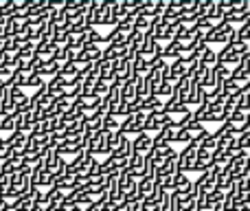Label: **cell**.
I'll return each mask as SVG.
<instances>
[{
	"label": "cell",
	"instance_id": "1",
	"mask_svg": "<svg viewBox=\"0 0 250 211\" xmlns=\"http://www.w3.org/2000/svg\"><path fill=\"white\" fill-rule=\"evenodd\" d=\"M235 35H237V29H235L230 22H220V24H215V29L211 31V33L204 38V42L211 47V44H222V47H226V44H233L235 42Z\"/></svg>",
	"mask_w": 250,
	"mask_h": 211
},
{
	"label": "cell",
	"instance_id": "2",
	"mask_svg": "<svg viewBox=\"0 0 250 211\" xmlns=\"http://www.w3.org/2000/svg\"><path fill=\"white\" fill-rule=\"evenodd\" d=\"M200 154V143L191 141L189 145L182 147V152H178V172L180 174H189L195 169V161Z\"/></svg>",
	"mask_w": 250,
	"mask_h": 211
},
{
	"label": "cell",
	"instance_id": "3",
	"mask_svg": "<svg viewBox=\"0 0 250 211\" xmlns=\"http://www.w3.org/2000/svg\"><path fill=\"white\" fill-rule=\"evenodd\" d=\"M147 128V112H136V115H129L125 117V119L121 121V132L123 134H134V137H138L141 132H145Z\"/></svg>",
	"mask_w": 250,
	"mask_h": 211
},
{
	"label": "cell",
	"instance_id": "4",
	"mask_svg": "<svg viewBox=\"0 0 250 211\" xmlns=\"http://www.w3.org/2000/svg\"><path fill=\"white\" fill-rule=\"evenodd\" d=\"M114 132H105V130H99V132L92 134L90 143H88V152L95 156L104 154V156H110L112 154V150H110V137H112Z\"/></svg>",
	"mask_w": 250,
	"mask_h": 211
},
{
	"label": "cell",
	"instance_id": "5",
	"mask_svg": "<svg viewBox=\"0 0 250 211\" xmlns=\"http://www.w3.org/2000/svg\"><path fill=\"white\" fill-rule=\"evenodd\" d=\"M176 123V119H173L171 115H167V112H151V115H147V128L145 132L147 134H158L160 130H165L167 125Z\"/></svg>",
	"mask_w": 250,
	"mask_h": 211
},
{
	"label": "cell",
	"instance_id": "6",
	"mask_svg": "<svg viewBox=\"0 0 250 211\" xmlns=\"http://www.w3.org/2000/svg\"><path fill=\"white\" fill-rule=\"evenodd\" d=\"M154 147V137L147 132H141L138 137L132 139V154H141V156H147Z\"/></svg>",
	"mask_w": 250,
	"mask_h": 211
},
{
	"label": "cell",
	"instance_id": "7",
	"mask_svg": "<svg viewBox=\"0 0 250 211\" xmlns=\"http://www.w3.org/2000/svg\"><path fill=\"white\" fill-rule=\"evenodd\" d=\"M86 24L90 29H97L101 24V0H90L86 11Z\"/></svg>",
	"mask_w": 250,
	"mask_h": 211
},
{
	"label": "cell",
	"instance_id": "8",
	"mask_svg": "<svg viewBox=\"0 0 250 211\" xmlns=\"http://www.w3.org/2000/svg\"><path fill=\"white\" fill-rule=\"evenodd\" d=\"M213 165H215V154H211V152H207V150H202V147H200V154H198V161H195V169H193V172L204 174V172H208Z\"/></svg>",
	"mask_w": 250,
	"mask_h": 211
},
{
	"label": "cell",
	"instance_id": "9",
	"mask_svg": "<svg viewBox=\"0 0 250 211\" xmlns=\"http://www.w3.org/2000/svg\"><path fill=\"white\" fill-rule=\"evenodd\" d=\"M26 139H29V134H24V132H11L4 141L9 143V147L13 150V154H22L24 152V147H26Z\"/></svg>",
	"mask_w": 250,
	"mask_h": 211
},
{
	"label": "cell",
	"instance_id": "10",
	"mask_svg": "<svg viewBox=\"0 0 250 211\" xmlns=\"http://www.w3.org/2000/svg\"><path fill=\"white\" fill-rule=\"evenodd\" d=\"M226 123L233 128V132L237 134V137L244 134V132H248V115H244V112H235V115H230Z\"/></svg>",
	"mask_w": 250,
	"mask_h": 211
},
{
	"label": "cell",
	"instance_id": "11",
	"mask_svg": "<svg viewBox=\"0 0 250 211\" xmlns=\"http://www.w3.org/2000/svg\"><path fill=\"white\" fill-rule=\"evenodd\" d=\"M233 79L237 84H242V86H246L250 82V57H244V60L239 62V66L233 70Z\"/></svg>",
	"mask_w": 250,
	"mask_h": 211
},
{
	"label": "cell",
	"instance_id": "12",
	"mask_svg": "<svg viewBox=\"0 0 250 211\" xmlns=\"http://www.w3.org/2000/svg\"><path fill=\"white\" fill-rule=\"evenodd\" d=\"M66 86H68V82H66L64 77H60V75L46 82V91H48V95H51L53 99H57V97L64 95V93H66Z\"/></svg>",
	"mask_w": 250,
	"mask_h": 211
},
{
	"label": "cell",
	"instance_id": "13",
	"mask_svg": "<svg viewBox=\"0 0 250 211\" xmlns=\"http://www.w3.org/2000/svg\"><path fill=\"white\" fill-rule=\"evenodd\" d=\"M114 70H117V77L121 79V82H127L129 77H132V57H121V60L114 62Z\"/></svg>",
	"mask_w": 250,
	"mask_h": 211
},
{
	"label": "cell",
	"instance_id": "14",
	"mask_svg": "<svg viewBox=\"0 0 250 211\" xmlns=\"http://www.w3.org/2000/svg\"><path fill=\"white\" fill-rule=\"evenodd\" d=\"M121 99H123V104H132L134 99H141V97H138V93H136V79L129 77L127 82H123V86H121Z\"/></svg>",
	"mask_w": 250,
	"mask_h": 211
},
{
	"label": "cell",
	"instance_id": "15",
	"mask_svg": "<svg viewBox=\"0 0 250 211\" xmlns=\"http://www.w3.org/2000/svg\"><path fill=\"white\" fill-rule=\"evenodd\" d=\"M143 112H147V115H151V112H165V101L160 99V97H147V99H143V106H141Z\"/></svg>",
	"mask_w": 250,
	"mask_h": 211
},
{
	"label": "cell",
	"instance_id": "16",
	"mask_svg": "<svg viewBox=\"0 0 250 211\" xmlns=\"http://www.w3.org/2000/svg\"><path fill=\"white\" fill-rule=\"evenodd\" d=\"M191 187H193L191 178L187 176V174H180V172H178V174H176V183H173V194H176V196H182V194H187Z\"/></svg>",
	"mask_w": 250,
	"mask_h": 211
},
{
	"label": "cell",
	"instance_id": "17",
	"mask_svg": "<svg viewBox=\"0 0 250 211\" xmlns=\"http://www.w3.org/2000/svg\"><path fill=\"white\" fill-rule=\"evenodd\" d=\"M132 75H147L149 73V62H147V57H143L141 53H136L132 60Z\"/></svg>",
	"mask_w": 250,
	"mask_h": 211
},
{
	"label": "cell",
	"instance_id": "18",
	"mask_svg": "<svg viewBox=\"0 0 250 211\" xmlns=\"http://www.w3.org/2000/svg\"><path fill=\"white\" fill-rule=\"evenodd\" d=\"M156 189V181L154 178H141L138 181V196H141V200H145L147 196H151Z\"/></svg>",
	"mask_w": 250,
	"mask_h": 211
},
{
	"label": "cell",
	"instance_id": "19",
	"mask_svg": "<svg viewBox=\"0 0 250 211\" xmlns=\"http://www.w3.org/2000/svg\"><path fill=\"white\" fill-rule=\"evenodd\" d=\"M16 130H18V115L16 112H11V115L0 119V132L11 134V132H16Z\"/></svg>",
	"mask_w": 250,
	"mask_h": 211
},
{
	"label": "cell",
	"instance_id": "20",
	"mask_svg": "<svg viewBox=\"0 0 250 211\" xmlns=\"http://www.w3.org/2000/svg\"><path fill=\"white\" fill-rule=\"evenodd\" d=\"M121 57H125V48H119V47H114V44H108V47L104 48L105 62H117V60H121Z\"/></svg>",
	"mask_w": 250,
	"mask_h": 211
},
{
	"label": "cell",
	"instance_id": "21",
	"mask_svg": "<svg viewBox=\"0 0 250 211\" xmlns=\"http://www.w3.org/2000/svg\"><path fill=\"white\" fill-rule=\"evenodd\" d=\"M79 70H82V66H77V64H62V70H60V77H64L66 82H73L75 77L79 75Z\"/></svg>",
	"mask_w": 250,
	"mask_h": 211
},
{
	"label": "cell",
	"instance_id": "22",
	"mask_svg": "<svg viewBox=\"0 0 250 211\" xmlns=\"http://www.w3.org/2000/svg\"><path fill=\"white\" fill-rule=\"evenodd\" d=\"M200 147H202V150H207V152H211V154H215L217 147H220V137H217L215 132H211L202 143H200Z\"/></svg>",
	"mask_w": 250,
	"mask_h": 211
},
{
	"label": "cell",
	"instance_id": "23",
	"mask_svg": "<svg viewBox=\"0 0 250 211\" xmlns=\"http://www.w3.org/2000/svg\"><path fill=\"white\" fill-rule=\"evenodd\" d=\"M31 134H35L38 139H42V137H46V134H51V121H48V119L38 121V123L33 125V132H31Z\"/></svg>",
	"mask_w": 250,
	"mask_h": 211
},
{
	"label": "cell",
	"instance_id": "24",
	"mask_svg": "<svg viewBox=\"0 0 250 211\" xmlns=\"http://www.w3.org/2000/svg\"><path fill=\"white\" fill-rule=\"evenodd\" d=\"M200 62H202L207 69H217V51H213V48L208 47L207 51H204V55H202Z\"/></svg>",
	"mask_w": 250,
	"mask_h": 211
},
{
	"label": "cell",
	"instance_id": "25",
	"mask_svg": "<svg viewBox=\"0 0 250 211\" xmlns=\"http://www.w3.org/2000/svg\"><path fill=\"white\" fill-rule=\"evenodd\" d=\"M7 84H9L11 88H22V91H24V86H26V75L20 73V70H13V75L9 77Z\"/></svg>",
	"mask_w": 250,
	"mask_h": 211
},
{
	"label": "cell",
	"instance_id": "26",
	"mask_svg": "<svg viewBox=\"0 0 250 211\" xmlns=\"http://www.w3.org/2000/svg\"><path fill=\"white\" fill-rule=\"evenodd\" d=\"M24 88H33V93L40 91V88H46V79H42L40 75H26V86Z\"/></svg>",
	"mask_w": 250,
	"mask_h": 211
},
{
	"label": "cell",
	"instance_id": "27",
	"mask_svg": "<svg viewBox=\"0 0 250 211\" xmlns=\"http://www.w3.org/2000/svg\"><path fill=\"white\" fill-rule=\"evenodd\" d=\"M104 130H105V132H119V130H121V121H119L117 117L108 115L104 119Z\"/></svg>",
	"mask_w": 250,
	"mask_h": 211
},
{
	"label": "cell",
	"instance_id": "28",
	"mask_svg": "<svg viewBox=\"0 0 250 211\" xmlns=\"http://www.w3.org/2000/svg\"><path fill=\"white\" fill-rule=\"evenodd\" d=\"M110 13H112V0H101V24L110 26Z\"/></svg>",
	"mask_w": 250,
	"mask_h": 211
},
{
	"label": "cell",
	"instance_id": "29",
	"mask_svg": "<svg viewBox=\"0 0 250 211\" xmlns=\"http://www.w3.org/2000/svg\"><path fill=\"white\" fill-rule=\"evenodd\" d=\"M235 40H237V42H242V44H250V20L237 29V35H235Z\"/></svg>",
	"mask_w": 250,
	"mask_h": 211
},
{
	"label": "cell",
	"instance_id": "30",
	"mask_svg": "<svg viewBox=\"0 0 250 211\" xmlns=\"http://www.w3.org/2000/svg\"><path fill=\"white\" fill-rule=\"evenodd\" d=\"M35 55V42H29V44H24V47L18 51V57H20L22 62H29L31 57Z\"/></svg>",
	"mask_w": 250,
	"mask_h": 211
},
{
	"label": "cell",
	"instance_id": "31",
	"mask_svg": "<svg viewBox=\"0 0 250 211\" xmlns=\"http://www.w3.org/2000/svg\"><path fill=\"white\" fill-rule=\"evenodd\" d=\"M9 93H11V104H13V108L26 99V95H24V91H22V88H11V86H9Z\"/></svg>",
	"mask_w": 250,
	"mask_h": 211
},
{
	"label": "cell",
	"instance_id": "32",
	"mask_svg": "<svg viewBox=\"0 0 250 211\" xmlns=\"http://www.w3.org/2000/svg\"><path fill=\"white\" fill-rule=\"evenodd\" d=\"M68 38H70L68 31H55V33H53V42H55L57 47H66V44H68Z\"/></svg>",
	"mask_w": 250,
	"mask_h": 211
},
{
	"label": "cell",
	"instance_id": "33",
	"mask_svg": "<svg viewBox=\"0 0 250 211\" xmlns=\"http://www.w3.org/2000/svg\"><path fill=\"white\" fill-rule=\"evenodd\" d=\"M13 156V150L9 147V143L4 141V139H0V163H4L7 159H11Z\"/></svg>",
	"mask_w": 250,
	"mask_h": 211
},
{
	"label": "cell",
	"instance_id": "34",
	"mask_svg": "<svg viewBox=\"0 0 250 211\" xmlns=\"http://www.w3.org/2000/svg\"><path fill=\"white\" fill-rule=\"evenodd\" d=\"M237 143H239V150L242 152H248L250 154V132H244L237 137Z\"/></svg>",
	"mask_w": 250,
	"mask_h": 211
},
{
	"label": "cell",
	"instance_id": "35",
	"mask_svg": "<svg viewBox=\"0 0 250 211\" xmlns=\"http://www.w3.org/2000/svg\"><path fill=\"white\" fill-rule=\"evenodd\" d=\"M46 211H66V209L62 207V205H48Z\"/></svg>",
	"mask_w": 250,
	"mask_h": 211
},
{
	"label": "cell",
	"instance_id": "36",
	"mask_svg": "<svg viewBox=\"0 0 250 211\" xmlns=\"http://www.w3.org/2000/svg\"><path fill=\"white\" fill-rule=\"evenodd\" d=\"M31 211H46V207H44V205H38V203H35V205H33V209H31Z\"/></svg>",
	"mask_w": 250,
	"mask_h": 211
},
{
	"label": "cell",
	"instance_id": "37",
	"mask_svg": "<svg viewBox=\"0 0 250 211\" xmlns=\"http://www.w3.org/2000/svg\"><path fill=\"white\" fill-rule=\"evenodd\" d=\"M0 211H13V209H11V207H9V205H4V207H2V209H0Z\"/></svg>",
	"mask_w": 250,
	"mask_h": 211
},
{
	"label": "cell",
	"instance_id": "38",
	"mask_svg": "<svg viewBox=\"0 0 250 211\" xmlns=\"http://www.w3.org/2000/svg\"><path fill=\"white\" fill-rule=\"evenodd\" d=\"M248 132H250V115H248Z\"/></svg>",
	"mask_w": 250,
	"mask_h": 211
}]
</instances>
